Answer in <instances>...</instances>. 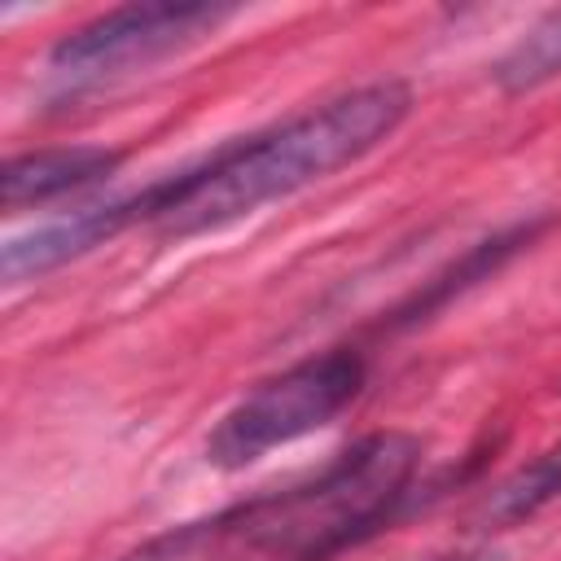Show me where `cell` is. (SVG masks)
<instances>
[{
	"instance_id": "cell-8",
	"label": "cell",
	"mask_w": 561,
	"mask_h": 561,
	"mask_svg": "<svg viewBox=\"0 0 561 561\" xmlns=\"http://www.w3.org/2000/svg\"><path fill=\"white\" fill-rule=\"evenodd\" d=\"M552 500H561V443L539 451L530 465H522L517 473H508L478 508V526L486 530H504L517 526L535 513H543Z\"/></svg>"
},
{
	"instance_id": "cell-6",
	"label": "cell",
	"mask_w": 561,
	"mask_h": 561,
	"mask_svg": "<svg viewBox=\"0 0 561 561\" xmlns=\"http://www.w3.org/2000/svg\"><path fill=\"white\" fill-rule=\"evenodd\" d=\"M127 224L118 215V202H105V206H88V210H75L70 219H57V224H44L26 237H13L4 245V259H0V272H4V285H22V280H35L96 245H105L110 237H118Z\"/></svg>"
},
{
	"instance_id": "cell-2",
	"label": "cell",
	"mask_w": 561,
	"mask_h": 561,
	"mask_svg": "<svg viewBox=\"0 0 561 561\" xmlns=\"http://www.w3.org/2000/svg\"><path fill=\"white\" fill-rule=\"evenodd\" d=\"M416 465V434L377 430L337 451L316 478L250 495L206 522H184L123 561H202L215 552H237L241 561H333L394 522Z\"/></svg>"
},
{
	"instance_id": "cell-10",
	"label": "cell",
	"mask_w": 561,
	"mask_h": 561,
	"mask_svg": "<svg viewBox=\"0 0 561 561\" xmlns=\"http://www.w3.org/2000/svg\"><path fill=\"white\" fill-rule=\"evenodd\" d=\"M438 561H495L491 552H456V557H438Z\"/></svg>"
},
{
	"instance_id": "cell-4",
	"label": "cell",
	"mask_w": 561,
	"mask_h": 561,
	"mask_svg": "<svg viewBox=\"0 0 561 561\" xmlns=\"http://www.w3.org/2000/svg\"><path fill=\"white\" fill-rule=\"evenodd\" d=\"M228 18H237V4H171V0L123 4L66 31L48 48V66L70 83H101L114 75L145 70L215 35Z\"/></svg>"
},
{
	"instance_id": "cell-7",
	"label": "cell",
	"mask_w": 561,
	"mask_h": 561,
	"mask_svg": "<svg viewBox=\"0 0 561 561\" xmlns=\"http://www.w3.org/2000/svg\"><path fill=\"white\" fill-rule=\"evenodd\" d=\"M552 219L543 215V219H526V224H513V228H504V232H495V237H486V241H478L469 254H460V263H451L443 276H434L430 285H425V294H416L412 298V307H403L399 316L403 320H421L425 311H434V307H443V302H451L456 294H465L469 285H478V280H486V276H495L522 245H530L543 228H548Z\"/></svg>"
},
{
	"instance_id": "cell-3",
	"label": "cell",
	"mask_w": 561,
	"mask_h": 561,
	"mask_svg": "<svg viewBox=\"0 0 561 561\" xmlns=\"http://www.w3.org/2000/svg\"><path fill=\"white\" fill-rule=\"evenodd\" d=\"M368 364L355 346H329L289 364L285 373L259 381L241 394L206 438V460L215 469H245L272 447L324 430L364 390Z\"/></svg>"
},
{
	"instance_id": "cell-5",
	"label": "cell",
	"mask_w": 561,
	"mask_h": 561,
	"mask_svg": "<svg viewBox=\"0 0 561 561\" xmlns=\"http://www.w3.org/2000/svg\"><path fill=\"white\" fill-rule=\"evenodd\" d=\"M123 149L110 145H57V149H35V153H18L4 162V206L9 210H26V206H44L53 197L79 193L105 175H114L123 167Z\"/></svg>"
},
{
	"instance_id": "cell-1",
	"label": "cell",
	"mask_w": 561,
	"mask_h": 561,
	"mask_svg": "<svg viewBox=\"0 0 561 561\" xmlns=\"http://www.w3.org/2000/svg\"><path fill=\"white\" fill-rule=\"evenodd\" d=\"M412 110L403 79H377L351 88L324 105H311L267 131L241 136L197 167L167 175L131 197H118L123 224H149L158 237H197L228 228L267 202H280L351 162L373 153Z\"/></svg>"
},
{
	"instance_id": "cell-9",
	"label": "cell",
	"mask_w": 561,
	"mask_h": 561,
	"mask_svg": "<svg viewBox=\"0 0 561 561\" xmlns=\"http://www.w3.org/2000/svg\"><path fill=\"white\" fill-rule=\"evenodd\" d=\"M495 83L508 96H522L530 88H543L548 79L561 75V9H548L500 61H495Z\"/></svg>"
}]
</instances>
